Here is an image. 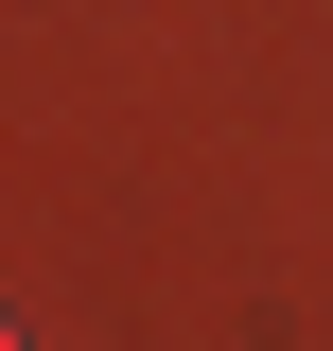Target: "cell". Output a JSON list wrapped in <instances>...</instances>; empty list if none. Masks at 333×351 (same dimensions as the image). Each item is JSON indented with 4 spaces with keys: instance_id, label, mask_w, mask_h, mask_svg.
I'll return each instance as SVG.
<instances>
[{
    "instance_id": "1",
    "label": "cell",
    "mask_w": 333,
    "mask_h": 351,
    "mask_svg": "<svg viewBox=\"0 0 333 351\" xmlns=\"http://www.w3.org/2000/svg\"><path fill=\"white\" fill-rule=\"evenodd\" d=\"M0 351H18V316H0Z\"/></svg>"
}]
</instances>
